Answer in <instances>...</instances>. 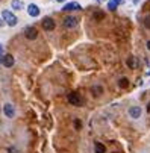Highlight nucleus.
Returning a JSON list of instances; mask_svg holds the SVG:
<instances>
[{
  "mask_svg": "<svg viewBox=\"0 0 150 153\" xmlns=\"http://www.w3.org/2000/svg\"><path fill=\"white\" fill-rule=\"evenodd\" d=\"M144 26H146L147 29H150V15H147V17L144 18Z\"/></svg>",
  "mask_w": 150,
  "mask_h": 153,
  "instance_id": "obj_18",
  "label": "nucleus"
},
{
  "mask_svg": "<svg viewBox=\"0 0 150 153\" xmlns=\"http://www.w3.org/2000/svg\"><path fill=\"white\" fill-rule=\"evenodd\" d=\"M41 25H42V29H44L46 32H52L55 29V21L50 17H44V18H42Z\"/></svg>",
  "mask_w": 150,
  "mask_h": 153,
  "instance_id": "obj_3",
  "label": "nucleus"
},
{
  "mask_svg": "<svg viewBox=\"0 0 150 153\" xmlns=\"http://www.w3.org/2000/svg\"><path fill=\"white\" fill-rule=\"evenodd\" d=\"M77 26V18L76 17H65L64 20V27L65 29H73Z\"/></svg>",
  "mask_w": 150,
  "mask_h": 153,
  "instance_id": "obj_6",
  "label": "nucleus"
},
{
  "mask_svg": "<svg viewBox=\"0 0 150 153\" xmlns=\"http://www.w3.org/2000/svg\"><path fill=\"white\" fill-rule=\"evenodd\" d=\"M23 3H21L20 2V0H12V2H11V8L12 9H15V11H21V9H23Z\"/></svg>",
  "mask_w": 150,
  "mask_h": 153,
  "instance_id": "obj_11",
  "label": "nucleus"
},
{
  "mask_svg": "<svg viewBox=\"0 0 150 153\" xmlns=\"http://www.w3.org/2000/svg\"><path fill=\"white\" fill-rule=\"evenodd\" d=\"M108 9H109V11H115V9H117V5L112 2V0H111V2H108Z\"/></svg>",
  "mask_w": 150,
  "mask_h": 153,
  "instance_id": "obj_17",
  "label": "nucleus"
},
{
  "mask_svg": "<svg viewBox=\"0 0 150 153\" xmlns=\"http://www.w3.org/2000/svg\"><path fill=\"white\" fill-rule=\"evenodd\" d=\"M147 76H150V71H149V73H147Z\"/></svg>",
  "mask_w": 150,
  "mask_h": 153,
  "instance_id": "obj_27",
  "label": "nucleus"
},
{
  "mask_svg": "<svg viewBox=\"0 0 150 153\" xmlns=\"http://www.w3.org/2000/svg\"><path fill=\"white\" fill-rule=\"evenodd\" d=\"M147 49L150 50V41H147Z\"/></svg>",
  "mask_w": 150,
  "mask_h": 153,
  "instance_id": "obj_24",
  "label": "nucleus"
},
{
  "mask_svg": "<svg viewBox=\"0 0 150 153\" xmlns=\"http://www.w3.org/2000/svg\"><path fill=\"white\" fill-rule=\"evenodd\" d=\"M67 100H68V103H70V105H73V106H82V103H83V100H82L80 94H77L76 91L70 93V94L67 96Z\"/></svg>",
  "mask_w": 150,
  "mask_h": 153,
  "instance_id": "obj_2",
  "label": "nucleus"
},
{
  "mask_svg": "<svg viewBox=\"0 0 150 153\" xmlns=\"http://www.w3.org/2000/svg\"><path fill=\"white\" fill-rule=\"evenodd\" d=\"M91 93H93L94 96H100V94L103 93L102 85H93V86H91Z\"/></svg>",
  "mask_w": 150,
  "mask_h": 153,
  "instance_id": "obj_12",
  "label": "nucleus"
},
{
  "mask_svg": "<svg viewBox=\"0 0 150 153\" xmlns=\"http://www.w3.org/2000/svg\"><path fill=\"white\" fill-rule=\"evenodd\" d=\"M149 111H150V103H149Z\"/></svg>",
  "mask_w": 150,
  "mask_h": 153,
  "instance_id": "obj_26",
  "label": "nucleus"
},
{
  "mask_svg": "<svg viewBox=\"0 0 150 153\" xmlns=\"http://www.w3.org/2000/svg\"><path fill=\"white\" fill-rule=\"evenodd\" d=\"M127 65H129L131 68H135V67H137V59H135L134 56H131V58H127Z\"/></svg>",
  "mask_w": 150,
  "mask_h": 153,
  "instance_id": "obj_14",
  "label": "nucleus"
},
{
  "mask_svg": "<svg viewBox=\"0 0 150 153\" xmlns=\"http://www.w3.org/2000/svg\"><path fill=\"white\" fill-rule=\"evenodd\" d=\"M94 152H96V153H105V152H106V147H105L102 143H96V144H94Z\"/></svg>",
  "mask_w": 150,
  "mask_h": 153,
  "instance_id": "obj_13",
  "label": "nucleus"
},
{
  "mask_svg": "<svg viewBox=\"0 0 150 153\" xmlns=\"http://www.w3.org/2000/svg\"><path fill=\"white\" fill-rule=\"evenodd\" d=\"M14 62H15V59H14L12 55H5V56H2V64H3V67L11 68L12 65H14Z\"/></svg>",
  "mask_w": 150,
  "mask_h": 153,
  "instance_id": "obj_7",
  "label": "nucleus"
},
{
  "mask_svg": "<svg viewBox=\"0 0 150 153\" xmlns=\"http://www.w3.org/2000/svg\"><path fill=\"white\" fill-rule=\"evenodd\" d=\"M118 85H120V88H126V86L129 85V80H127V77H121L120 82H118Z\"/></svg>",
  "mask_w": 150,
  "mask_h": 153,
  "instance_id": "obj_15",
  "label": "nucleus"
},
{
  "mask_svg": "<svg viewBox=\"0 0 150 153\" xmlns=\"http://www.w3.org/2000/svg\"><path fill=\"white\" fill-rule=\"evenodd\" d=\"M74 124H76V129L79 130V129H80V121H79V120H76V123H74Z\"/></svg>",
  "mask_w": 150,
  "mask_h": 153,
  "instance_id": "obj_21",
  "label": "nucleus"
},
{
  "mask_svg": "<svg viewBox=\"0 0 150 153\" xmlns=\"http://www.w3.org/2000/svg\"><path fill=\"white\" fill-rule=\"evenodd\" d=\"M27 14H29L30 17H38V15H39V8H38L35 3H30V5L27 6Z\"/></svg>",
  "mask_w": 150,
  "mask_h": 153,
  "instance_id": "obj_9",
  "label": "nucleus"
},
{
  "mask_svg": "<svg viewBox=\"0 0 150 153\" xmlns=\"http://www.w3.org/2000/svg\"><path fill=\"white\" fill-rule=\"evenodd\" d=\"M127 114H129L131 118L138 120V118L141 117V114H143V109H141L140 106H131V108H129V111H127Z\"/></svg>",
  "mask_w": 150,
  "mask_h": 153,
  "instance_id": "obj_4",
  "label": "nucleus"
},
{
  "mask_svg": "<svg viewBox=\"0 0 150 153\" xmlns=\"http://www.w3.org/2000/svg\"><path fill=\"white\" fill-rule=\"evenodd\" d=\"M2 20L5 21V23L8 25V26H17V23H18V18H17V15H14L11 11H8V9H5L3 12H2Z\"/></svg>",
  "mask_w": 150,
  "mask_h": 153,
  "instance_id": "obj_1",
  "label": "nucleus"
},
{
  "mask_svg": "<svg viewBox=\"0 0 150 153\" xmlns=\"http://www.w3.org/2000/svg\"><path fill=\"white\" fill-rule=\"evenodd\" d=\"M94 18H96V20H103V18H105V14L100 12V11H97V12L94 14Z\"/></svg>",
  "mask_w": 150,
  "mask_h": 153,
  "instance_id": "obj_16",
  "label": "nucleus"
},
{
  "mask_svg": "<svg viewBox=\"0 0 150 153\" xmlns=\"http://www.w3.org/2000/svg\"><path fill=\"white\" fill-rule=\"evenodd\" d=\"M3 112H5V115H6L8 118H14V115H15V108H14L11 103H6V105L3 106Z\"/></svg>",
  "mask_w": 150,
  "mask_h": 153,
  "instance_id": "obj_8",
  "label": "nucleus"
},
{
  "mask_svg": "<svg viewBox=\"0 0 150 153\" xmlns=\"http://www.w3.org/2000/svg\"><path fill=\"white\" fill-rule=\"evenodd\" d=\"M25 36H26L27 39H30V41L36 39V36H38V30H36V27H33V26H27V27L25 29Z\"/></svg>",
  "mask_w": 150,
  "mask_h": 153,
  "instance_id": "obj_5",
  "label": "nucleus"
},
{
  "mask_svg": "<svg viewBox=\"0 0 150 153\" xmlns=\"http://www.w3.org/2000/svg\"><path fill=\"white\" fill-rule=\"evenodd\" d=\"M99 3H103V2H108V0H97Z\"/></svg>",
  "mask_w": 150,
  "mask_h": 153,
  "instance_id": "obj_23",
  "label": "nucleus"
},
{
  "mask_svg": "<svg viewBox=\"0 0 150 153\" xmlns=\"http://www.w3.org/2000/svg\"><path fill=\"white\" fill-rule=\"evenodd\" d=\"M3 26H5V21H3V20H2V18H0V29H2V27H3Z\"/></svg>",
  "mask_w": 150,
  "mask_h": 153,
  "instance_id": "obj_22",
  "label": "nucleus"
},
{
  "mask_svg": "<svg viewBox=\"0 0 150 153\" xmlns=\"http://www.w3.org/2000/svg\"><path fill=\"white\" fill-rule=\"evenodd\" d=\"M0 52H2V46H0Z\"/></svg>",
  "mask_w": 150,
  "mask_h": 153,
  "instance_id": "obj_28",
  "label": "nucleus"
},
{
  "mask_svg": "<svg viewBox=\"0 0 150 153\" xmlns=\"http://www.w3.org/2000/svg\"><path fill=\"white\" fill-rule=\"evenodd\" d=\"M56 2H58V3H62V2H65V0H56Z\"/></svg>",
  "mask_w": 150,
  "mask_h": 153,
  "instance_id": "obj_25",
  "label": "nucleus"
},
{
  "mask_svg": "<svg viewBox=\"0 0 150 153\" xmlns=\"http://www.w3.org/2000/svg\"><path fill=\"white\" fill-rule=\"evenodd\" d=\"M112 2L118 6V5H123V3H124V0H112Z\"/></svg>",
  "mask_w": 150,
  "mask_h": 153,
  "instance_id": "obj_20",
  "label": "nucleus"
},
{
  "mask_svg": "<svg viewBox=\"0 0 150 153\" xmlns=\"http://www.w3.org/2000/svg\"><path fill=\"white\" fill-rule=\"evenodd\" d=\"M80 9V5L77 2H70L64 6V11H79Z\"/></svg>",
  "mask_w": 150,
  "mask_h": 153,
  "instance_id": "obj_10",
  "label": "nucleus"
},
{
  "mask_svg": "<svg viewBox=\"0 0 150 153\" xmlns=\"http://www.w3.org/2000/svg\"><path fill=\"white\" fill-rule=\"evenodd\" d=\"M8 153H20V152L17 150V147H9L8 149Z\"/></svg>",
  "mask_w": 150,
  "mask_h": 153,
  "instance_id": "obj_19",
  "label": "nucleus"
}]
</instances>
